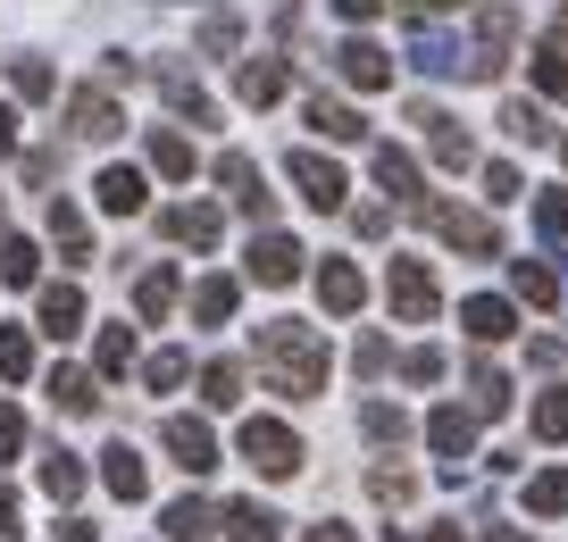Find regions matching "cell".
<instances>
[{
  "mask_svg": "<svg viewBox=\"0 0 568 542\" xmlns=\"http://www.w3.org/2000/svg\"><path fill=\"white\" fill-rule=\"evenodd\" d=\"M160 525H168V542H217V525H226V509H210V501H168L160 509Z\"/></svg>",
  "mask_w": 568,
  "mask_h": 542,
  "instance_id": "16",
  "label": "cell"
},
{
  "mask_svg": "<svg viewBox=\"0 0 568 542\" xmlns=\"http://www.w3.org/2000/svg\"><path fill=\"white\" fill-rule=\"evenodd\" d=\"M460 326L477 334V342H501V334H518V309H510L501 293H468V300H460Z\"/></svg>",
  "mask_w": 568,
  "mask_h": 542,
  "instance_id": "19",
  "label": "cell"
},
{
  "mask_svg": "<svg viewBox=\"0 0 568 542\" xmlns=\"http://www.w3.org/2000/svg\"><path fill=\"white\" fill-rule=\"evenodd\" d=\"M510 293L527 309H560V267L551 259H510Z\"/></svg>",
  "mask_w": 568,
  "mask_h": 542,
  "instance_id": "20",
  "label": "cell"
},
{
  "mask_svg": "<svg viewBox=\"0 0 568 542\" xmlns=\"http://www.w3.org/2000/svg\"><path fill=\"white\" fill-rule=\"evenodd\" d=\"M42 334H59V342L84 334V293L75 284H42Z\"/></svg>",
  "mask_w": 568,
  "mask_h": 542,
  "instance_id": "25",
  "label": "cell"
},
{
  "mask_svg": "<svg viewBox=\"0 0 568 542\" xmlns=\"http://www.w3.org/2000/svg\"><path fill=\"white\" fill-rule=\"evenodd\" d=\"M335 18L343 25H368V18H385V0H335Z\"/></svg>",
  "mask_w": 568,
  "mask_h": 542,
  "instance_id": "55",
  "label": "cell"
},
{
  "mask_svg": "<svg viewBox=\"0 0 568 542\" xmlns=\"http://www.w3.org/2000/svg\"><path fill=\"white\" fill-rule=\"evenodd\" d=\"M477 418H485V409L477 401H444V409H426V442H435V451H444V459H468V451H477Z\"/></svg>",
  "mask_w": 568,
  "mask_h": 542,
  "instance_id": "13",
  "label": "cell"
},
{
  "mask_svg": "<svg viewBox=\"0 0 568 542\" xmlns=\"http://www.w3.org/2000/svg\"><path fill=\"white\" fill-rule=\"evenodd\" d=\"M234 309H243V284L234 276H201L193 284V326H234Z\"/></svg>",
  "mask_w": 568,
  "mask_h": 542,
  "instance_id": "21",
  "label": "cell"
},
{
  "mask_svg": "<svg viewBox=\"0 0 568 542\" xmlns=\"http://www.w3.org/2000/svg\"><path fill=\"white\" fill-rule=\"evenodd\" d=\"M92 368H101V376H125V368H134V326H101V342H92Z\"/></svg>",
  "mask_w": 568,
  "mask_h": 542,
  "instance_id": "40",
  "label": "cell"
},
{
  "mask_svg": "<svg viewBox=\"0 0 568 542\" xmlns=\"http://www.w3.org/2000/svg\"><path fill=\"white\" fill-rule=\"evenodd\" d=\"M176 300H184V284H176V267H142V276H134V309H142V317H151V326H160V317H168V309H176Z\"/></svg>",
  "mask_w": 568,
  "mask_h": 542,
  "instance_id": "24",
  "label": "cell"
},
{
  "mask_svg": "<svg viewBox=\"0 0 568 542\" xmlns=\"http://www.w3.org/2000/svg\"><path fill=\"white\" fill-rule=\"evenodd\" d=\"M318 300L335 317H359L368 309V276H359V259H318Z\"/></svg>",
  "mask_w": 568,
  "mask_h": 542,
  "instance_id": "14",
  "label": "cell"
},
{
  "mask_svg": "<svg viewBox=\"0 0 568 542\" xmlns=\"http://www.w3.org/2000/svg\"><path fill=\"white\" fill-rule=\"evenodd\" d=\"M151 84H160V101L176 109V117H193V125H217V101H210V92H201L184 68H151Z\"/></svg>",
  "mask_w": 568,
  "mask_h": 542,
  "instance_id": "17",
  "label": "cell"
},
{
  "mask_svg": "<svg viewBox=\"0 0 568 542\" xmlns=\"http://www.w3.org/2000/svg\"><path fill=\"white\" fill-rule=\"evenodd\" d=\"M101 484L118 492V501H142V492H151V468H142L134 442H109V451H101Z\"/></svg>",
  "mask_w": 568,
  "mask_h": 542,
  "instance_id": "18",
  "label": "cell"
},
{
  "mask_svg": "<svg viewBox=\"0 0 568 542\" xmlns=\"http://www.w3.org/2000/svg\"><path fill=\"white\" fill-rule=\"evenodd\" d=\"M409 492H418V475H409V468H368V501H409Z\"/></svg>",
  "mask_w": 568,
  "mask_h": 542,
  "instance_id": "48",
  "label": "cell"
},
{
  "mask_svg": "<svg viewBox=\"0 0 568 542\" xmlns=\"http://www.w3.org/2000/svg\"><path fill=\"white\" fill-rule=\"evenodd\" d=\"M335 75L359 92V101H368V92H385V84H393V59L376 51L368 34H343V42H335Z\"/></svg>",
  "mask_w": 568,
  "mask_h": 542,
  "instance_id": "8",
  "label": "cell"
},
{
  "mask_svg": "<svg viewBox=\"0 0 568 542\" xmlns=\"http://www.w3.org/2000/svg\"><path fill=\"white\" fill-rule=\"evenodd\" d=\"M9 92H18V101H51V92H59L51 59H9Z\"/></svg>",
  "mask_w": 568,
  "mask_h": 542,
  "instance_id": "38",
  "label": "cell"
},
{
  "mask_svg": "<svg viewBox=\"0 0 568 542\" xmlns=\"http://www.w3.org/2000/svg\"><path fill=\"white\" fill-rule=\"evenodd\" d=\"M0 376H9V385L34 376V334H26V326H0Z\"/></svg>",
  "mask_w": 568,
  "mask_h": 542,
  "instance_id": "41",
  "label": "cell"
},
{
  "mask_svg": "<svg viewBox=\"0 0 568 542\" xmlns=\"http://www.w3.org/2000/svg\"><path fill=\"white\" fill-rule=\"evenodd\" d=\"M527 518H568V475L560 468L527 475Z\"/></svg>",
  "mask_w": 568,
  "mask_h": 542,
  "instance_id": "36",
  "label": "cell"
},
{
  "mask_svg": "<svg viewBox=\"0 0 568 542\" xmlns=\"http://www.w3.org/2000/svg\"><path fill=\"white\" fill-rule=\"evenodd\" d=\"M234 42H243V18H234V9H217V18H201V51H210V59H226Z\"/></svg>",
  "mask_w": 568,
  "mask_h": 542,
  "instance_id": "46",
  "label": "cell"
},
{
  "mask_svg": "<svg viewBox=\"0 0 568 542\" xmlns=\"http://www.w3.org/2000/svg\"><path fill=\"white\" fill-rule=\"evenodd\" d=\"M444 368H452V359H444V350H435V342L402 350V376H409V385H444Z\"/></svg>",
  "mask_w": 568,
  "mask_h": 542,
  "instance_id": "47",
  "label": "cell"
},
{
  "mask_svg": "<svg viewBox=\"0 0 568 542\" xmlns=\"http://www.w3.org/2000/svg\"><path fill=\"white\" fill-rule=\"evenodd\" d=\"M51 401L68 409V418H92V409H101V385H92L84 368H51Z\"/></svg>",
  "mask_w": 568,
  "mask_h": 542,
  "instance_id": "29",
  "label": "cell"
},
{
  "mask_svg": "<svg viewBox=\"0 0 568 542\" xmlns=\"http://www.w3.org/2000/svg\"><path fill=\"white\" fill-rule=\"evenodd\" d=\"M160 234H168V243H193V250H210L217 234H226V217H217L210 201H176V209H160Z\"/></svg>",
  "mask_w": 568,
  "mask_h": 542,
  "instance_id": "15",
  "label": "cell"
},
{
  "mask_svg": "<svg viewBox=\"0 0 568 542\" xmlns=\"http://www.w3.org/2000/svg\"><path fill=\"white\" fill-rule=\"evenodd\" d=\"M42 492H51V501H75V492H84V459L75 451H42Z\"/></svg>",
  "mask_w": 568,
  "mask_h": 542,
  "instance_id": "34",
  "label": "cell"
},
{
  "mask_svg": "<svg viewBox=\"0 0 568 542\" xmlns=\"http://www.w3.org/2000/svg\"><path fill=\"white\" fill-rule=\"evenodd\" d=\"M51 243L68 250L75 267H92V226H84V209H75V201H51Z\"/></svg>",
  "mask_w": 568,
  "mask_h": 542,
  "instance_id": "27",
  "label": "cell"
},
{
  "mask_svg": "<svg viewBox=\"0 0 568 542\" xmlns=\"http://www.w3.org/2000/svg\"><path fill=\"white\" fill-rule=\"evenodd\" d=\"M302 117L318 125L326 142H359V109H352V101H335V92H318V101H310Z\"/></svg>",
  "mask_w": 568,
  "mask_h": 542,
  "instance_id": "28",
  "label": "cell"
},
{
  "mask_svg": "<svg viewBox=\"0 0 568 542\" xmlns=\"http://www.w3.org/2000/svg\"><path fill=\"white\" fill-rule=\"evenodd\" d=\"M527 359H535V368H568V334H535Z\"/></svg>",
  "mask_w": 568,
  "mask_h": 542,
  "instance_id": "52",
  "label": "cell"
},
{
  "mask_svg": "<svg viewBox=\"0 0 568 542\" xmlns=\"http://www.w3.org/2000/svg\"><path fill=\"white\" fill-rule=\"evenodd\" d=\"M409 125H418V142L435 151V167H444V175L477 167V142H468V125L452 117V109H435V101H409Z\"/></svg>",
  "mask_w": 568,
  "mask_h": 542,
  "instance_id": "4",
  "label": "cell"
},
{
  "mask_svg": "<svg viewBox=\"0 0 568 542\" xmlns=\"http://www.w3.org/2000/svg\"><path fill=\"white\" fill-rule=\"evenodd\" d=\"M234 92H243V109H276L284 101V59H243Z\"/></svg>",
  "mask_w": 568,
  "mask_h": 542,
  "instance_id": "23",
  "label": "cell"
},
{
  "mask_svg": "<svg viewBox=\"0 0 568 542\" xmlns=\"http://www.w3.org/2000/svg\"><path fill=\"white\" fill-rule=\"evenodd\" d=\"M201 401H210V409L243 401V359H210V368H201Z\"/></svg>",
  "mask_w": 568,
  "mask_h": 542,
  "instance_id": "32",
  "label": "cell"
},
{
  "mask_svg": "<svg viewBox=\"0 0 568 542\" xmlns=\"http://www.w3.org/2000/svg\"><path fill=\"white\" fill-rule=\"evenodd\" d=\"M510 42H518V9H510V0L477 9V59H468V75H477V84H494V75L510 68Z\"/></svg>",
  "mask_w": 568,
  "mask_h": 542,
  "instance_id": "5",
  "label": "cell"
},
{
  "mask_svg": "<svg viewBox=\"0 0 568 542\" xmlns=\"http://www.w3.org/2000/svg\"><path fill=\"white\" fill-rule=\"evenodd\" d=\"M34 276H42V250L26 243V234H9V243H0V284H18V293H26Z\"/></svg>",
  "mask_w": 568,
  "mask_h": 542,
  "instance_id": "39",
  "label": "cell"
},
{
  "mask_svg": "<svg viewBox=\"0 0 568 542\" xmlns=\"http://www.w3.org/2000/svg\"><path fill=\"white\" fill-rule=\"evenodd\" d=\"M302 542H359V534H352V525H310Z\"/></svg>",
  "mask_w": 568,
  "mask_h": 542,
  "instance_id": "57",
  "label": "cell"
},
{
  "mask_svg": "<svg viewBox=\"0 0 568 542\" xmlns=\"http://www.w3.org/2000/svg\"><path fill=\"white\" fill-rule=\"evenodd\" d=\"M560 158H568V142H560Z\"/></svg>",
  "mask_w": 568,
  "mask_h": 542,
  "instance_id": "62",
  "label": "cell"
},
{
  "mask_svg": "<svg viewBox=\"0 0 568 542\" xmlns=\"http://www.w3.org/2000/svg\"><path fill=\"white\" fill-rule=\"evenodd\" d=\"M485 542H535V534H518V525H485Z\"/></svg>",
  "mask_w": 568,
  "mask_h": 542,
  "instance_id": "59",
  "label": "cell"
},
{
  "mask_svg": "<svg viewBox=\"0 0 568 542\" xmlns=\"http://www.w3.org/2000/svg\"><path fill=\"white\" fill-rule=\"evenodd\" d=\"M501 134H510V142H544V134H551V125H544V101H510V109H501Z\"/></svg>",
  "mask_w": 568,
  "mask_h": 542,
  "instance_id": "44",
  "label": "cell"
},
{
  "mask_svg": "<svg viewBox=\"0 0 568 542\" xmlns=\"http://www.w3.org/2000/svg\"><path fill=\"white\" fill-rule=\"evenodd\" d=\"M302 259H310V250L293 243V234L260 226V243H251V267H243V276H251V284H267V293H276V284H293V276H302Z\"/></svg>",
  "mask_w": 568,
  "mask_h": 542,
  "instance_id": "10",
  "label": "cell"
},
{
  "mask_svg": "<svg viewBox=\"0 0 568 542\" xmlns=\"http://www.w3.org/2000/svg\"><path fill=\"white\" fill-rule=\"evenodd\" d=\"M226 534H234V542H276V509H260V501H226Z\"/></svg>",
  "mask_w": 568,
  "mask_h": 542,
  "instance_id": "37",
  "label": "cell"
},
{
  "mask_svg": "<svg viewBox=\"0 0 568 542\" xmlns=\"http://www.w3.org/2000/svg\"><path fill=\"white\" fill-rule=\"evenodd\" d=\"M184 376H193V359H184V350H151V359H142V385H151V392H176Z\"/></svg>",
  "mask_w": 568,
  "mask_h": 542,
  "instance_id": "43",
  "label": "cell"
},
{
  "mask_svg": "<svg viewBox=\"0 0 568 542\" xmlns=\"http://www.w3.org/2000/svg\"><path fill=\"white\" fill-rule=\"evenodd\" d=\"M151 167H160L168 184H184V175H193V142H184L176 125H151Z\"/></svg>",
  "mask_w": 568,
  "mask_h": 542,
  "instance_id": "30",
  "label": "cell"
},
{
  "mask_svg": "<svg viewBox=\"0 0 568 542\" xmlns=\"http://www.w3.org/2000/svg\"><path fill=\"white\" fill-rule=\"evenodd\" d=\"M217 193H226L234 209L251 217V226H267V217H276V193L260 184V167H251L243 151H226V158H217Z\"/></svg>",
  "mask_w": 568,
  "mask_h": 542,
  "instance_id": "7",
  "label": "cell"
},
{
  "mask_svg": "<svg viewBox=\"0 0 568 542\" xmlns=\"http://www.w3.org/2000/svg\"><path fill=\"white\" fill-rule=\"evenodd\" d=\"M359 434H368V442H402L409 434V409L402 401H359Z\"/></svg>",
  "mask_w": 568,
  "mask_h": 542,
  "instance_id": "35",
  "label": "cell"
},
{
  "mask_svg": "<svg viewBox=\"0 0 568 542\" xmlns=\"http://www.w3.org/2000/svg\"><path fill=\"white\" fill-rule=\"evenodd\" d=\"M426 542H468V534H460V525H426Z\"/></svg>",
  "mask_w": 568,
  "mask_h": 542,
  "instance_id": "60",
  "label": "cell"
},
{
  "mask_svg": "<svg viewBox=\"0 0 568 542\" xmlns=\"http://www.w3.org/2000/svg\"><path fill=\"white\" fill-rule=\"evenodd\" d=\"M234 451H243L260 475H276V484H284V475H302V459H310V451H302V434H293L284 418H243Z\"/></svg>",
  "mask_w": 568,
  "mask_h": 542,
  "instance_id": "2",
  "label": "cell"
},
{
  "mask_svg": "<svg viewBox=\"0 0 568 542\" xmlns=\"http://www.w3.org/2000/svg\"><path fill=\"white\" fill-rule=\"evenodd\" d=\"M18 451H26V418L0 401V459H18Z\"/></svg>",
  "mask_w": 568,
  "mask_h": 542,
  "instance_id": "53",
  "label": "cell"
},
{
  "mask_svg": "<svg viewBox=\"0 0 568 542\" xmlns=\"http://www.w3.org/2000/svg\"><path fill=\"white\" fill-rule=\"evenodd\" d=\"M92 201H101L109 217H142V167H101V184H92Z\"/></svg>",
  "mask_w": 568,
  "mask_h": 542,
  "instance_id": "22",
  "label": "cell"
},
{
  "mask_svg": "<svg viewBox=\"0 0 568 542\" xmlns=\"http://www.w3.org/2000/svg\"><path fill=\"white\" fill-rule=\"evenodd\" d=\"M284 175H293V193L310 201V209H343V193H352V184H343V167L326 151H284Z\"/></svg>",
  "mask_w": 568,
  "mask_h": 542,
  "instance_id": "6",
  "label": "cell"
},
{
  "mask_svg": "<svg viewBox=\"0 0 568 542\" xmlns=\"http://www.w3.org/2000/svg\"><path fill=\"white\" fill-rule=\"evenodd\" d=\"M468 385H477V409H485V418H501V409H510V376H501L494 359H477V368H468Z\"/></svg>",
  "mask_w": 568,
  "mask_h": 542,
  "instance_id": "42",
  "label": "cell"
},
{
  "mask_svg": "<svg viewBox=\"0 0 568 542\" xmlns=\"http://www.w3.org/2000/svg\"><path fill=\"white\" fill-rule=\"evenodd\" d=\"M435 309H444V293H435L426 259H393V317H402V326H426Z\"/></svg>",
  "mask_w": 568,
  "mask_h": 542,
  "instance_id": "11",
  "label": "cell"
},
{
  "mask_svg": "<svg viewBox=\"0 0 568 542\" xmlns=\"http://www.w3.org/2000/svg\"><path fill=\"white\" fill-rule=\"evenodd\" d=\"M518 193H527V184H518V167H510V158H494V167H485V201L501 209V201H518Z\"/></svg>",
  "mask_w": 568,
  "mask_h": 542,
  "instance_id": "51",
  "label": "cell"
},
{
  "mask_svg": "<svg viewBox=\"0 0 568 542\" xmlns=\"http://www.w3.org/2000/svg\"><path fill=\"white\" fill-rule=\"evenodd\" d=\"M352 368H359V376H385V368H402V359H393L385 334H359V342H352Z\"/></svg>",
  "mask_w": 568,
  "mask_h": 542,
  "instance_id": "49",
  "label": "cell"
},
{
  "mask_svg": "<svg viewBox=\"0 0 568 542\" xmlns=\"http://www.w3.org/2000/svg\"><path fill=\"white\" fill-rule=\"evenodd\" d=\"M535 434H544V442H568V385H551L544 401H535Z\"/></svg>",
  "mask_w": 568,
  "mask_h": 542,
  "instance_id": "45",
  "label": "cell"
},
{
  "mask_svg": "<svg viewBox=\"0 0 568 542\" xmlns=\"http://www.w3.org/2000/svg\"><path fill=\"white\" fill-rule=\"evenodd\" d=\"M535 92L544 101H568V42L544 34V51H535Z\"/></svg>",
  "mask_w": 568,
  "mask_h": 542,
  "instance_id": "31",
  "label": "cell"
},
{
  "mask_svg": "<svg viewBox=\"0 0 568 542\" xmlns=\"http://www.w3.org/2000/svg\"><path fill=\"white\" fill-rule=\"evenodd\" d=\"M260 368H267V392H284V401L326 392V342H318V326H293V317L260 326Z\"/></svg>",
  "mask_w": 568,
  "mask_h": 542,
  "instance_id": "1",
  "label": "cell"
},
{
  "mask_svg": "<svg viewBox=\"0 0 568 542\" xmlns=\"http://www.w3.org/2000/svg\"><path fill=\"white\" fill-rule=\"evenodd\" d=\"M0 534H18V492L0 484Z\"/></svg>",
  "mask_w": 568,
  "mask_h": 542,
  "instance_id": "58",
  "label": "cell"
},
{
  "mask_svg": "<svg viewBox=\"0 0 568 542\" xmlns=\"http://www.w3.org/2000/svg\"><path fill=\"white\" fill-rule=\"evenodd\" d=\"M426 209V226L444 234L452 250H468V259H501V226L485 209H468V201H418Z\"/></svg>",
  "mask_w": 568,
  "mask_h": 542,
  "instance_id": "3",
  "label": "cell"
},
{
  "mask_svg": "<svg viewBox=\"0 0 568 542\" xmlns=\"http://www.w3.org/2000/svg\"><path fill=\"white\" fill-rule=\"evenodd\" d=\"M385 542H409V534H385Z\"/></svg>",
  "mask_w": 568,
  "mask_h": 542,
  "instance_id": "61",
  "label": "cell"
},
{
  "mask_svg": "<svg viewBox=\"0 0 568 542\" xmlns=\"http://www.w3.org/2000/svg\"><path fill=\"white\" fill-rule=\"evenodd\" d=\"M452 9H468V0H402V18L426 25V18H452Z\"/></svg>",
  "mask_w": 568,
  "mask_h": 542,
  "instance_id": "54",
  "label": "cell"
},
{
  "mask_svg": "<svg viewBox=\"0 0 568 542\" xmlns=\"http://www.w3.org/2000/svg\"><path fill=\"white\" fill-rule=\"evenodd\" d=\"M118 125H125V109H118V92H109V84L68 92V134H75V142H109Z\"/></svg>",
  "mask_w": 568,
  "mask_h": 542,
  "instance_id": "9",
  "label": "cell"
},
{
  "mask_svg": "<svg viewBox=\"0 0 568 542\" xmlns=\"http://www.w3.org/2000/svg\"><path fill=\"white\" fill-rule=\"evenodd\" d=\"M160 442H168V459H176L184 475H210L217 468V434L201 418H160Z\"/></svg>",
  "mask_w": 568,
  "mask_h": 542,
  "instance_id": "12",
  "label": "cell"
},
{
  "mask_svg": "<svg viewBox=\"0 0 568 542\" xmlns=\"http://www.w3.org/2000/svg\"><path fill=\"white\" fill-rule=\"evenodd\" d=\"M376 184H385L393 201H426V193H418V167H409V151H393V142L376 151Z\"/></svg>",
  "mask_w": 568,
  "mask_h": 542,
  "instance_id": "33",
  "label": "cell"
},
{
  "mask_svg": "<svg viewBox=\"0 0 568 542\" xmlns=\"http://www.w3.org/2000/svg\"><path fill=\"white\" fill-rule=\"evenodd\" d=\"M409 68H418V75H468V59H460V42H452V34H426V25H418Z\"/></svg>",
  "mask_w": 568,
  "mask_h": 542,
  "instance_id": "26",
  "label": "cell"
},
{
  "mask_svg": "<svg viewBox=\"0 0 568 542\" xmlns=\"http://www.w3.org/2000/svg\"><path fill=\"white\" fill-rule=\"evenodd\" d=\"M9 151H18V109L0 101V158H9Z\"/></svg>",
  "mask_w": 568,
  "mask_h": 542,
  "instance_id": "56",
  "label": "cell"
},
{
  "mask_svg": "<svg viewBox=\"0 0 568 542\" xmlns=\"http://www.w3.org/2000/svg\"><path fill=\"white\" fill-rule=\"evenodd\" d=\"M535 226H544V243H568V193H560V184L535 201Z\"/></svg>",
  "mask_w": 568,
  "mask_h": 542,
  "instance_id": "50",
  "label": "cell"
}]
</instances>
